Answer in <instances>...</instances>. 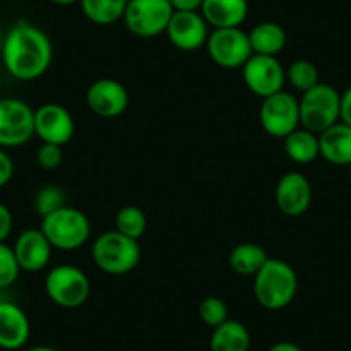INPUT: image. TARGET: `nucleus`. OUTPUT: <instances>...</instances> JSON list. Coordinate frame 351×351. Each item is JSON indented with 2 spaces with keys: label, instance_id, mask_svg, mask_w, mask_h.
Instances as JSON below:
<instances>
[{
  "label": "nucleus",
  "instance_id": "1",
  "mask_svg": "<svg viewBox=\"0 0 351 351\" xmlns=\"http://www.w3.org/2000/svg\"><path fill=\"white\" fill-rule=\"evenodd\" d=\"M53 47L49 35L32 23L19 21L2 42V62L5 71L19 81H33L49 71Z\"/></svg>",
  "mask_w": 351,
  "mask_h": 351
},
{
  "label": "nucleus",
  "instance_id": "2",
  "mask_svg": "<svg viewBox=\"0 0 351 351\" xmlns=\"http://www.w3.org/2000/svg\"><path fill=\"white\" fill-rule=\"evenodd\" d=\"M298 293V276L288 262L272 258L253 276V295L256 303L267 310H282Z\"/></svg>",
  "mask_w": 351,
  "mask_h": 351
},
{
  "label": "nucleus",
  "instance_id": "3",
  "mask_svg": "<svg viewBox=\"0 0 351 351\" xmlns=\"http://www.w3.org/2000/svg\"><path fill=\"white\" fill-rule=\"evenodd\" d=\"M92 258L97 269L109 276H126L138 267L141 248L138 239L128 238L119 231H106L92 245Z\"/></svg>",
  "mask_w": 351,
  "mask_h": 351
},
{
  "label": "nucleus",
  "instance_id": "4",
  "mask_svg": "<svg viewBox=\"0 0 351 351\" xmlns=\"http://www.w3.org/2000/svg\"><path fill=\"white\" fill-rule=\"evenodd\" d=\"M40 229L47 236L52 248L60 252H73L81 248L86 245L92 234V224L86 214L69 205L42 217Z\"/></svg>",
  "mask_w": 351,
  "mask_h": 351
},
{
  "label": "nucleus",
  "instance_id": "5",
  "mask_svg": "<svg viewBox=\"0 0 351 351\" xmlns=\"http://www.w3.org/2000/svg\"><path fill=\"white\" fill-rule=\"evenodd\" d=\"M300 102V126L320 134L339 123L341 93L327 83H319L302 93Z\"/></svg>",
  "mask_w": 351,
  "mask_h": 351
},
{
  "label": "nucleus",
  "instance_id": "6",
  "mask_svg": "<svg viewBox=\"0 0 351 351\" xmlns=\"http://www.w3.org/2000/svg\"><path fill=\"white\" fill-rule=\"evenodd\" d=\"M45 293L57 306L71 310L86 303L92 285L83 269L71 263H60L47 272Z\"/></svg>",
  "mask_w": 351,
  "mask_h": 351
},
{
  "label": "nucleus",
  "instance_id": "7",
  "mask_svg": "<svg viewBox=\"0 0 351 351\" xmlns=\"http://www.w3.org/2000/svg\"><path fill=\"white\" fill-rule=\"evenodd\" d=\"M172 14L169 0H128L123 21L138 38H155L165 33Z\"/></svg>",
  "mask_w": 351,
  "mask_h": 351
},
{
  "label": "nucleus",
  "instance_id": "8",
  "mask_svg": "<svg viewBox=\"0 0 351 351\" xmlns=\"http://www.w3.org/2000/svg\"><path fill=\"white\" fill-rule=\"evenodd\" d=\"M262 130L272 138L285 140L300 128V102L293 93L282 92L262 100L258 112Z\"/></svg>",
  "mask_w": 351,
  "mask_h": 351
},
{
  "label": "nucleus",
  "instance_id": "9",
  "mask_svg": "<svg viewBox=\"0 0 351 351\" xmlns=\"http://www.w3.org/2000/svg\"><path fill=\"white\" fill-rule=\"evenodd\" d=\"M35 136V109L19 99H0V148H16Z\"/></svg>",
  "mask_w": 351,
  "mask_h": 351
},
{
  "label": "nucleus",
  "instance_id": "10",
  "mask_svg": "<svg viewBox=\"0 0 351 351\" xmlns=\"http://www.w3.org/2000/svg\"><path fill=\"white\" fill-rule=\"evenodd\" d=\"M205 47L212 62L222 69H241L253 56L248 33L241 28L214 29L208 35Z\"/></svg>",
  "mask_w": 351,
  "mask_h": 351
},
{
  "label": "nucleus",
  "instance_id": "11",
  "mask_svg": "<svg viewBox=\"0 0 351 351\" xmlns=\"http://www.w3.org/2000/svg\"><path fill=\"white\" fill-rule=\"evenodd\" d=\"M241 73L246 88L262 100L285 90L286 69L278 57L253 53L241 67Z\"/></svg>",
  "mask_w": 351,
  "mask_h": 351
},
{
  "label": "nucleus",
  "instance_id": "12",
  "mask_svg": "<svg viewBox=\"0 0 351 351\" xmlns=\"http://www.w3.org/2000/svg\"><path fill=\"white\" fill-rule=\"evenodd\" d=\"M86 107L95 116L112 119L126 112L130 106V93L126 86L112 77H100L93 81L86 90Z\"/></svg>",
  "mask_w": 351,
  "mask_h": 351
},
{
  "label": "nucleus",
  "instance_id": "13",
  "mask_svg": "<svg viewBox=\"0 0 351 351\" xmlns=\"http://www.w3.org/2000/svg\"><path fill=\"white\" fill-rule=\"evenodd\" d=\"M165 35L176 49L183 52H195L205 47L210 32H208V23L205 21L200 11H174Z\"/></svg>",
  "mask_w": 351,
  "mask_h": 351
},
{
  "label": "nucleus",
  "instance_id": "14",
  "mask_svg": "<svg viewBox=\"0 0 351 351\" xmlns=\"http://www.w3.org/2000/svg\"><path fill=\"white\" fill-rule=\"evenodd\" d=\"M74 119L69 110L60 104H43L35 109V136L42 143L64 147L74 136Z\"/></svg>",
  "mask_w": 351,
  "mask_h": 351
},
{
  "label": "nucleus",
  "instance_id": "15",
  "mask_svg": "<svg viewBox=\"0 0 351 351\" xmlns=\"http://www.w3.org/2000/svg\"><path fill=\"white\" fill-rule=\"evenodd\" d=\"M276 205L288 217H300L312 204V184L302 172H286L276 184Z\"/></svg>",
  "mask_w": 351,
  "mask_h": 351
},
{
  "label": "nucleus",
  "instance_id": "16",
  "mask_svg": "<svg viewBox=\"0 0 351 351\" xmlns=\"http://www.w3.org/2000/svg\"><path fill=\"white\" fill-rule=\"evenodd\" d=\"M14 255L19 267L25 272H40L47 267L52 258V245L40 228L25 229L16 238Z\"/></svg>",
  "mask_w": 351,
  "mask_h": 351
},
{
  "label": "nucleus",
  "instance_id": "17",
  "mask_svg": "<svg viewBox=\"0 0 351 351\" xmlns=\"http://www.w3.org/2000/svg\"><path fill=\"white\" fill-rule=\"evenodd\" d=\"M32 326L25 310L16 303L0 302V348L8 351L21 350L29 339Z\"/></svg>",
  "mask_w": 351,
  "mask_h": 351
},
{
  "label": "nucleus",
  "instance_id": "18",
  "mask_svg": "<svg viewBox=\"0 0 351 351\" xmlns=\"http://www.w3.org/2000/svg\"><path fill=\"white\" fill-rule=\"evenodd\" d=\"M248 11V0H204L200 8L204 19L214 29L241 28Z\"/></svg>",
  "mask_w": 351,
  "mask_h": 351
},
{
  "label": "nucleus",
  "instance_id": "19",
  "mask_svg": "<svg viewBox=\"0 0 351 351\" xmlns=\"http://www.w3.org/2000/svg\"><path fill=\"white\" fill-rule=\"evenodd\" d=\"M320 157L332 165H351V126L336 123L319 134Z\"/></svg>",
  "mask_w": 351,
  "mask_h": 351
},
{
  "label": "nucleus",
  "instance_id": "20",
  "mask_svg": "<svg viewBox=\"0 0 351 351\" xmlns=\"http://www.w3.org/2000/svg\"><path fill=\"white\" fill-rule=\"evenodd\" d=\"M248 38L253 53H258V56L278 57L288 43L285 28L272 21H263L253 26L248 33Z\"/></svg>",
  "mask_w": 351,
  "mask_h": 351
},
{
  "label": "nucleus",
  "instance_id": "21",
  "mask_svg": "<svg viewBox=\"0 0 351 351\" xmlns=\"http://www.w3.org/2000/svg\"><path fill=\"white\" fill-rule=\"evenodd\" d=\"M252 336L245 324L239 320L228 319L224 324L212 329L210 351H250Z\"/></svg>",
  "mask_w": 351,
  "mask_h": 351
},
{
  "label": "nucleus",
  "instance_id": "22",
  "mask_svg": "<svg viewBox=\"0 0 351 351\" xmlns=\"http://www.w3.org/2000/svg\"><path fill=\"white\" fill-rule=\"evenodd\" d=\"M285 154L291 158L295 164L306 165L320 157L319 134L305 130L300 126L291 134L285 138Z\"/></svg>",
  "mask_w": 351,
  "mask_h": 351
},
{
  "label": "nucleus",
  "instance_id": "23",
  "mask_svg": "<svg viewBox=\"0 0 351 351\" xmlns=\"http://www.w3.org/2000/svg\"><path fill=\"white\" fill-rule=\"evenodd\" d=\"M267 252L256 243H239L229 253V267L238 276H253L267 262Z\"/></svg>",
  "mask_w": 351,
  "mask_h": 351
},
{
  "label": "nucleus",
  "instance_id": "24",
  "mask_svg": "<svg viewBox=\"0 0 351 351\" xmlns=\"http://www.w3.org/2000/svg\"><path fill=\"white\" fill-rule=\"evenodd\" d=\"M80 5L88 21L109 26L124 18L128 0H80Z\"/></svg>",
  "mask_w": 351,
  "mask_h": 351
},
{
  "label": "nucleus",
  "instance_id": "25",
  "mask_svg": "<svg viewBox=\"0 0 351 351\" xmlns=\"http://www.w3.org/2000/svg\"><path fill=\"white\" fill-rule=\"evenodd\" d=\"M116 231H119L121 234L128 236V238L140 239L141 236L147 231V215L136 205H126V207L121 208L116 214Z\"/></svg>",
  "mask_w": 351,
  "mask_h": 351
},
{
  "label": "nucleus",
  "instance_id": "26",
  "mask_svg": "<svg viewBox=\"0 0 351 351\" xmlns=\"http://www.w3.org/2000/svg\"><path fill=\"white\" fill-rule=\"evenodd\" d=\"M286 81L300 93H305L320 83V74L315 64L306 59H298L293 60L286 69Z\"/></svg>",
  "mask_w": 351,
  "mask_h": 351
},
{
  "label": "nucleus",
  "instance_id": "27",
  "mask_svg": "<svg viewBox=\"0 0 351 351\" xmlns=\"http://www.w3.org/2000/svg\"><path fill=\"white\" fill-rule=\"evenodd\" d=\"M66 193L57 184L42 186L36 191L35 200H33V207H35V212L40 217H45V215L52 214V212L59 210V208L66 207Z\"/></svg>",
  "mask_w": 351,
  "mask_h": 351
},
{
  "label": "nucleus",
  "instance_id": "28",
  "mask_svg": "<svg viewBox=\"0 0 351 351\" xmlns=\"http://www.w3.org/2000/svg\"><path fill=\"white\" fill-rule=\"evenodd\" d=\"M198 317L205 326L215 329L229 319V308L219 296H207L198 305Z\"/></svg>",
  "mask_w": 351,
  "mask_h": 351
},
{
  "label": "nucleus",
  "instance_id": "29",
  "mask_svg": "<svg viewBox=\"0 0 351 351\" xmlns=\"http://www.w3.org/2000/svg\"><path fill=\"white\" fill-rule=\"evenodd\" d=\"M19 272H21V267H19L12 246L8 243H0V289L14 285L19 278Z\"/></svg>",
  "mask_w": 351,
  "mask_h": 351
},
{
  "label": "nucleus",
  "instance_id": "30",
  "mask_svg": "<svg viewBox=\"0 0 351 351\" xmlns=\"http://www.w3.org/2000/svg\"><path fill=\"white\" fill-rule=\"evenodd\" d=\"M64 158V150L59 145L52 143H42L40 145L38 152H36V162L42 169L45 171H53V169L59 167L62 164Z\"/></svg>",
  "mask_w": 351,
  "mask_h": 351
},
{
  "label": "nucleus",
  "instance_id": "31",
  "mask_svg": "<svg viewBox=\"0 0 351 351\" xmlns=\"http://www.w3.org/2000/svg\"><path fill=\"white\" fill-rule=\"evenodd\" d=\"M12 176H14V162L4 148H0V188L5 186L12 180Z\"/></svg>",
  "mask_w": 351,
  "mask_h": 351
},
{
  "label": "nucleus",
  "instance_id": "32",
  "mask_svg": "<svg viewBox=\"0 0 351 351\" xmlns=\"http://www.w3.org/2000/svg\"><path fill=\"white\" fill-rule=\"evenodd\" d=\"M12 226H14V221H12L11 210L8 205L0 204V243H5V239L11 236Z\"/></svg>",
  "mask_w": 351,
  "mask_h": 351
},
{
  "label": "nucleus",
  "instance_id": "33",
  "mask_svg": "<svg viewBox=\"0 0 351 351\" xmlns=\"http://www.w3.org/2000/svg\"><path fill=\"white\" fill-rule=\"evenodd\" d=\"M341 123L351 126V84L341 93V112H339Z\"/></svg>",
  "mask_w": 351,
  "mask_h": 351
},
{
  "label": "nucleus",
  "instance_id": "34",
  "mask_svg": "<svg viewBox=\"0 0 351 351\" xmlns=\"http://www.w3.org/2000/svg\"><path fill=\"white\" fill-rule=\"evenodd\" d=\"M174 11H200L204 0H169Z\"/></svg>",
  "mask_w": 351,
  "mask_h": 351
},
{
  "label": "nucleus",
  "instance_id": "35",
  "mask_svg": "<svg viewBox=\"0 0 351 351\" xmlns=\"http://www.w3.org/2000/svg\"><path fill=\"white\" fill-rule=\"evenodd\" d=\"M267 351H303L298 344L289 343V341H279V343L272 344Z\"/></svg>",
  "mask_w": 351,
  "mask_h": 351
},
{
  "label": "nucleus",
  "instance_id": "36",
  "mask_svg": "<svg viewBox=\"0 0 351 351\" xmlns=\"http://www.w3.org/2000/svg\"><path fill=\"white\" fill-rule=\"evenodd\" d=\"M50 2L57 5H73V4H77L80 0H50Z\"/></svg>",
  "mask_w": 351,
  "mask_h": 351
},
{
  "label": "nucleus",
  "instance_id": "37",
  "mask_svg": "<svg viewBox=\"0 0 351 351\" xmlns=\"http://www.w3.org/2000/svg\"><path fill=\"white\" fill-rule=\"evenodd\" d=\"M26 351H59V350H56V348L52 346H33Z\"/></svg>",
  "mask_w": 351,
  "mask_h": 351
},
{
  "label": "nucleus",
  "instance_id": "38",
  "mask_svg": "<svg viewBox=\"0 0 351 351\" xmlns=\"http://www.w3.org/2000/svg\"><path fill=\"white\" fill-rule=\"evenodd\" d=\"M350 181H351V165H350Z\"/></svg>",
  "mask_w": 351,
  "mask_h": 351
},
{
  "label": "nucleus",
  "instance_id": "39",
  "mask_svg": "<svg viewBox=\"0 0 351 351\" xmlns=\"http://www.w3.org/2000/svg\"><path fill=\"white\" fill-rule=\"evenodd\" d=\"M0 99H2V92H0Z\"/></svg>",
  "mask_w": 351,
  "mask_h": 351
}]
</instances>
